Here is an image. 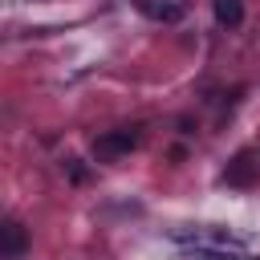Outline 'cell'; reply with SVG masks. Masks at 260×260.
I'll return each mask as SVG.
<instances>
[{"instance_id": "cell-3", "label": "cell", "mask_w": 260, "mask_h": 260, "mask_svg": "<svg viewBox=\"0 0 260 260\" xmlns=\"http://www.w3.org/2000/svg\"><path fill=\"white\" fill-rule=\"evenodd\" d=\"M142 4V12L150 16V20H179L183 16V8L175 4V0H138Z\"/></svg>"}, {"instance_id": "cell-2", "label": "cell", "mask_w": 260, "mask_h": 260, "mask_svg": "<svg viewBox=\"0 0 260 260\" xmlns=\"http://www.w3.org/2000/svg\"><path fill=\"white\" fill-rule=\"evenodd\" d=\"M24 248H28L24 223L20 219H4V228H0V260H20Z\"/></svg>"}, {"instance_id": "cell-5", "label": "cell", "mask_w": 260, "mask_h": 260, "mask_svg": "<svg viewBox=\"0 0 260 260\" xmlns=\"http://www.w3.org/2000/svg\"><path fill=\"white\" fill-rule=\"evenodd\" d=\"M223 179H228V183H236V187H240V183H248V179H252V154H248V150H240V154L232 158V167H228V175H223Z\"/></svg>"}, {"instance_id": "cell-4", "label": "cell", "mask_w": 260, "mask_h": 260, "mask_svg": "<svg viewBox=\"0 0 260 260\" xmlns=\"http://www.w3.org/2000/svg\"><path fill=\"white\" fill-rule=\"evenodd\" d=\"M211 12H215V20H219L223 28H236V24L244 20V4H240V0H215Z\"/></svg>"}, {"instance_id": "cell-1", "label": "cell", "mask_w": 260, "mask_h": 260, "mask_svg": "<svg viewBox=\"0 0 260 260\" xmlns=\"http://www.w3.org/2000/svg\"><path fill=\"white\" fill-rule=\"evenodd\" d=\"M138 126H122V130H106L98 142H93V154L98 158H114V154H126V150H134L138 146Z\"/></svg>"}]
</instances>
